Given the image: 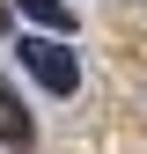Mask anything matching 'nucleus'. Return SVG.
<instances>
[{
	"instance_id": "obj_1",
	"label": "nucleus",
	"mask_w": 147,
	"mask_h": 154,
	"mask_svg": "<svg viewBox=\"0 0 147 154\" xmlns=\"http://www.w3.org/2000/svg\"><path fill=\"white\" fill-rule=\"evenodd\" d=\"M15 59H22V73L37 88H52V95H74V88H81V66H74V51L59 44V37H15Z\"/></svg>"
},
{
	"instance_id": "obj_2",
	"label": "nucleus",
	"mask_w": 147,
	"mask_h": 154,
	"mask_svg": "<svg viewBox=\"0 0 147 154\" xmlns=\"http://www.w3.org/2000/svg\"><path fill=\"white\" fill-rule=\"evenodd\" d=\"M0 147H15V154H30V147H37V125H30L22 95H15L8 81H0Z\"/></svg>"
},
{
	"instance_id": "obj_3",
	"label": "nucleus",
	"mask_w": 147,
	"mask_h": 154,
	"mask_svg": "<svg viewBox=\"0 0 147 154\" xmlns=\"http://www.w3.org/2000/svg\"><path fill=\"white\" fill-rule=\"evenodd\" d=\"M15 8H22L37 29H52V37H59V29H74V8H66V0H15Z\"/></svg>"
}]
</instances>
